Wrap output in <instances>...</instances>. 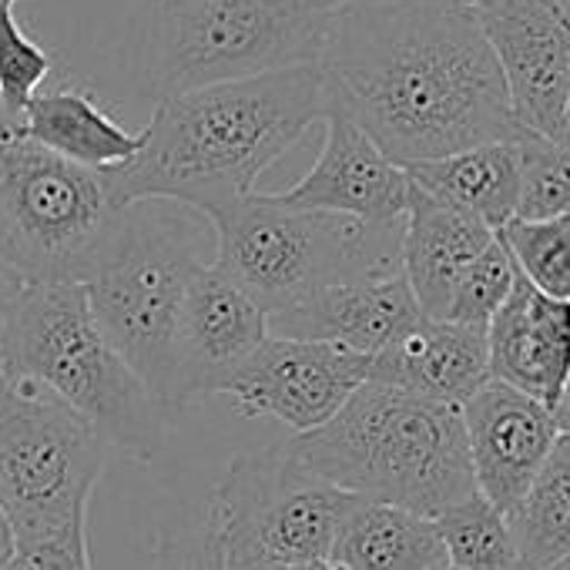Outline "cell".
<instances>
[{"instance_id":"1","label":"cell","mask_w":570,"mask_h":570,"mask_svg":"<svg viewBox=\"0 0 570 570\" xmlns=\"http://www.w3.org/2000/svg\"><path fill=\"white\" fill-rule=\"evenodd\" d=\"M320 71L330 115L366 131L400 168L520 131L490 41L460 0H370L340 11Z\"/></svg>"},{"instance_id":"2","label":"cell","mask_w":570,"mask_h":570,"mask_svg":"<svg viewBox=\"0 0 570 570\" xmlns=\"http://www.w3.org/2000/svg\"><path fill=\"white\" fill-rule=\"evenodd\" d=\"M326 115L320 65L161 95L141 151L101 178L115 208L175 202L208 218L252 195L258 175Z\"/></svg>"},{"instance_id":"3","label":"cell","mask_w":570,"mask_h":570,"mask_svg":"<svg viewBox=\"0 0 570 570\" xmlns=\"http://www.w3.org/2000/svg\"><path fill=\"white\" fill-rule=\"evenodd\" d=\"M285 446L330 487L426 520L476 493L460 406L380 383H363L326 426Z\"/></svg>"},{"instance_id":"4","label":"cell","mask_w":570,"mask_h":570,"mask_svg":"<svg viewBox=\"0 0 570 570\" xmlns=\"http://www.w3.org/2000/svg\"><path fill=\"white\" fill-rule=\"evenodd\" d=\"M212 258L215 232L202 212L135 202L111 215L81 278L98 326L168 416L185 293Z\"/></svg>"},{"instance_id":"5","label":"cell","mask_w":570,"mask_h":570,"mask_svg":"<svg viewBox=\"0 0 570 570\" xmlns=\"http://www.w3.org/2000/svg\"><path fill=\"white\" fill-rule=\"evenodd\" d=\"M0 376L31 383L111 450L151 463L168 436V413L98 326L85 285H28L0 336Z\"/></svg>"},{"instance_id":"6","label":"cell","mask_w":570,"mask_h":570,"mask_svg":"<svg viewBox=\"0 0 570 570\" xmlns=\"http://www.w3.org/2000/svg\"><path fill=\"white\" fill-rule=\"evenodd\" d=\"M212 265L278 316L313 293L363 275L400 272L403 222L366 225L346 215L303 212L275 195H245L208 215Z\"/></svg>"},{"instance_id":"7","label":"cell","mask_w":570,"mask_h":570,"mask_svg":"<svg viewBox=\"0 0 570 570\" xmlns=\"http://www.w3.org/2000/svg\"><path fill=\"white\" fill-rule=\"evenodd\" d=\"M353 500L313 476L285 443L238 453L215 480L195 547L212 570L326 563Z\"/></svg>"},{"instance_id":"8","label":"cell","mask_w":570,"mask_h":570,"mask_svg":"<svg viewBox=\"0 0 570 570\" xmlns=\"http://www.w3.org/2000/svg\"><path fill=\"white\" fill-rule=\"evenodd\" d=\"M333 18L313 0H158V88L316 68Z\"/></svg>"},{"instance_id":"9","label":"cell","mask_w":570,"mask_h":570,"mask_svg":"<svg viewBox=\"0 0 570 570\" xmlns=\"http://www.w3.org/2000/svg\"><path fill=\"white\" fill-rule=\"evenodd\" d=\"M115 212L101 175L58 158L0 115V258L24 285H81Z\"/></svg>"},{"instance_id":"10","label":"cell","mask_w":570,"mask_h":570,"mask_svg":"<svg viewBox=\"0 0 570 570\" xmlns=\"http://www.w3.org/2000/svg\"><path fill=\"white\" fill-rule=\"evenodd\" d=\"M111 446L51 393L0 376V503L18 543L88 520Z\"/></svg>"},{"instance_id":"11","label":"cell","mask_w":570,"mask_h":570,"mask_svg":"<svg viewBox=\"0 0 570 570\" xmlns=\"http://www.w3.org/2000/svg\"><path fill=\"white\" fill-rule=\"evenodd\" d=\"M473 14L500 65L517 128L540 138H563L570 0H480Z\"/></svg>"},{"instance_id":"12","label":"cell","mask_w":570,"mask_h":570,"mask_svg":"<svg viewBox=\"0 0 570 570\" xmlns=\"http://www.w3.org/2000/svg\"><path fill=\"white\" fill-rule=\"evenodd\" d=\"M370 356L333 343L268 336L222 390L242 416L278 420L293 436L326 426L370 380Z\"/></svg>"},{"instance_id":"13","label":"cell","mask_w":570,"mask_h":570,"mask_svg":"<svg viewBox=\"0 0 570 570\" xmlns=\"http://www.w3.org/2000/svg\"><path fill=\"white\" fill-rule=\"evenodd\" d=\"M265 340L268 313L208 262L188 285L175 333L171 413L222 393Z\"/></svg>"},{"instance_id":"14","label":"cell","mask_w":570,"mask_h":570,"mask_svg":"<svg viewBox=\"0 0 570 570\" xmlns=\"http://www.w3.org/2000/svg\"><path fill=\"white\" fill-rule=\"evenodd\" d=\"M460 413L473 487L500 513H510L560 440L553 413L497 380L480 386Z\"/></svg>"},{"instance_id":"15","label":"cell","mask_w":570,"mask_h":570,"mask_svg":"<svg viewBox=\"0 0 570 570\" xmlns=\"http://www.w3.org/2000/svg\"><path fill=\"white\" fill-rule=\"evenodd\" d=\"M410 191L413 181L406 168L390 161L353 121L330 115L316 165L275 198L303 212L346 215L366 225H396L406 218Z\"/></svg>"},{"instance_id":"16","label":"cell","mask_w":570,"mask_h":570,"mask_svg":"<svg viewBox=\"0 0 570 570\" xmlns=\"http://www.w3.org/2000/svg\"><path fill=\"white\" fill-rule=\"evenodd\" d=\"M420 320L423 313L400 268L390 275H363L326 285L299 306L268 316V336L333 343L373 360Z\"/></svg>"},{"instance_id":"17","label":"cell","mask_w":570,"mask_h":570,"mask_svg":"<svg viewBox=\"0 0 570 570\" xmlns=\"http://www.w3.org/2000/svg\"><path fill=\"white\" fill-rule=\"evenodd\" d=\"M490 380L553 413L570 383V303L550 299L517 272L510 296L487 326Z\"/></svg>"},{"instance_id":"18","label":"cell","mask_w":570,"mask_h":570,"mask_svg":"<svg viewBox=\"0 0 570 570\" xmlns=\"http://www.w3.org/2000/svg\"><path fill=\"white\" fill-rule=\"evenodd\" d=\"M366 383L463 406L480 386L490 383L487 333L423 316L393 346L373 356Z\"/></svg>"},{"instance_id":"19","label":"cell","mask_w":570,"mask_h":570,"mask_svg":"<svg viewBox=\"0 0 570 570\" xmlns=\"http://www.w3.org/2000/svg\"><path fill=\"white\" fill-rule=\"evenodd\" d=\"M493 238L497 232H490L480 218L450 208L413 185L403 218L400 268L426 320H443L453 285Z\"/></svg>"},{"instance_id":"20","label":"cell","mask_w":570,"mask_h":570,"mask_svg":"<svg viewBox=\"0 0 570 570\" xmlns=\"http://www.w3.org/2000/svg\"><path fill=\"white\" fill-rule=\"evenodd\" d=\"M18 128L41 148L95 175L125 168L145 145L141 131H128L88 88L75 81L45 88L24 108Z\"/></svg>"},{"instance_id":"21","label":"cell","mask_w":570,"mask_h":570,"mask_svg":"<svg viewBox=\"0 0 570 570\" xmlns=\"http://www.w3.org/2000/svg\"><path fill=\"white\" fill-rule=\"evenodd\" d=\"M330 560L343 570H440L446 553L436 523L403 507L353 500L340 520Z\"/></svg>"},{"instance_id":"22","label":"cell","mask_w":570,"mask_h":570,"mask_svg":"<svg viewBox=\"0 0 570 570\" xmlns=\"http://www.w3.org/2000/svg\"><path fill=\"white\" fill-rule=\"evenodd\" d=\"M410 181L473 218H480L490 232H500L517 218V148L513 141L476 145L446 158L406 165Z\"/></svg>"},{"instance_id":"23","label":"cell","mask_w":570,"mask_h":570,"mask_svg":"<svg viewBox=\"0 0 570 570\" xmlns=\"http://www.w3.org/2000/svg\"><path fill=\"white\" fill-rule=\"evenodd\" d=\"M520 570H547L570 557V443L557 440L550 460L507 513Z\"/></svg>"},{"instance_id":"24","label":"cell","mask_w":570,"mask_h":570,"mask_svg":"<svg viewBox=\"0 0 570 570\" xmlns=\"http://www.w3.org/2000/svg\"><path fill=\"white\" fill-rule=\"evenodd\" d=\"M436 533L453 570H520L507 513L480 493L453 503L436 520Z\"/></svg>"},{"instance_id":"25","label":"cell","mask_w":570,"mask_h":570,"mask_svg":"<svg viewBox=\"0 0 570 570\" xmlns=\"http://www.w3.org/2000/svg\"><path fill=\"white\" fill-rule=\"evenodd\" d=\"M517 218L570 215V141L517 131Z\"/></svg>"},{"instance_id":"26","label":"cell","mask_w":570,"mask_h":570,"mask_svg":"<svg viewBox=\"0 0 570 570\" xmlns=\"http://www.w3.org/2000/svg\"><path fill=\"white\" fill-rule=\"evenodd\" d=\"M497 238L537 293L570 303V215L543 222L513 218Z\"/></svg>"},{"instance_id":"27","label":"cell","mask_w":570,"mask_h":570,"mask_svg":"<svg viewBox=\"0 0 570 570\" xmlns=\"http://www.w3.org/2000/svg\"><path fill=\"white\" fill-rule=\"evenodd\" d=\"M18 0L0 4V115L21 121L24 108L55 75V58L14 18Z\"/></svg>"},{"instance_id":"28","label":"cell","mask_w":570,"mask_h":570,"mask_svg":"<svg viewBox=\"0 0 570 570\" xmlns=\"http://www.w3.org/2000/svg\"><path fill=\"white\" fill-rule=\"evenodd\" d=\"M513 278H517V265H513L510 252L503 248V242L493 238L480 252V258L453 285V296H450V306H446L443 320L487 333L490 320L497 316V309L510 296Z\"/></svg>"},{"instance_id":"29","label":"cell","mask_w":570,"mask_h":570,"mask_svg":"<svg viewBox=\"0 0 570 570\" xmlns=\"http://www.w3.org/2000/svg\"><path fill=\"white\" fill-rule=\"evenodd\" d=\"M8 570H95L88 553V520H78L41 540L18 543Z\"/></svg>"},{"instance_id":"30","label":"cell","mask_w":570,"mask_h":570,"mask_svg":"<svg viewBox=\"0 0 570 570\" xmlns=\"http://www.w3.org/2000/svg\"><path fill=\"white\" fill-rule=\"evenodd\" d=\"M161 570H212L198 547L195 537H171L161 547ZM265 570H326V563H309V567H265Z\"/></svg>"},{"instance_id":"31","label":"cell","mask_w":570,"mask_h":570,"mask_svg":"<svg viewBox=\"0 0 570 570\" xmlns=\"http://www.w3.org/2000/svg\"><path fill=\"white\" fill-rule=\"evenodd\" d=\"M24 289H28L24 278L4 258H0V336H4V323H8V316H11V309Z\"/></svg>"},{"instance_id":"32","label":"cell","mask_w":570,"mask_h":570,"mask_svg":"<svg viewBox=\"0 0 570 570\" xmlns=\"http://www.w3.org/2000/svg\"><path fill=\"white\" fill-rule=\"evenodd\" d=\"M14 550H18V533H14V527H11V517H8L4 503H0V570H8V567H11Z\"/></svg>"},{"instance_id":"33","label":"cell","mask_w":570,"mask_h":570,"mask_svg":"<svg viewBox=\"0 0 570 570\" xmlns=\"http://www.w3.org/2000/svg\"><path fill=\"white\" fill-rule=\"evenodd\" d=\"M553 423H557V436L570 443V383H567L560 403L553 406Z\"/></svg>"},{"instance_id":"34","label":"cell","mask_w":570,"mask_h":570,"mask_svg":"<svg viewBox=\"0 0 570 570\" xmlns=\"http://www.w3.org/2000/svg\"><path fill=\"white\" fill-rule=\"evenodd\" d=\"M316 8H323L326 14H340V11H350V8H360V4H370V0H313Z\"/></svg>"},{"instance_id":"35","label":"cell","mask_w":570,"mask_h":570,"mask_svg":"<svg viewBox=\"0 0 570 570\" xmlns=\"http://www.w3.org/2000/svg\"><path fill=\"white\" fill-rule=\"evenodd\" d=\"M563 141H570V88H567V105H563Z\"/></svg>"},{"instance_id":"36","label":"cell","mask_w":570,"mask_h":570,"mask_svg":"<svg viewBox=\"0 0 570 570\" xmlns=\"http://www.w3.org/2000/svg\"><path fill=\"white\" fill-rule=\"evenodd\" d=\"M547 570H570V557H563L560 563H553V567H547Z\"/></svg>"},{"instance_id":"37","label":"cell","mask_w":570,"mask_h":570,"mask_svg":"<svg viewBox=\"0 0 570 570\" xmlns=\"http://www.w3.org/2000/svg\"><path fill=\"white\" fill-rule=\"evenodd\" d=\"M460 4H470L473 8V4H480V0H460Z\"/></svg>"},{"instance_id":"38","label":"cell","mask_w":570,"mask_h":570,"mask_svg":"<svg viewBox=\"0 0 570 570\" xmlns=\"http://www.w3.org/2000/svg\"><path fill=\"white\" fill-rule=\"evenodd\" d=\"M440 570H453V567H440Z\"/></svg>"},{"instance_id":"39","label":"cell","mask_w":570,"mask_h":570,"mask_svg":"<svg viewBox=\"0 0 570 570\" xmlns=\"http://www.w3.org/2000/svg\"><path fill=\"white\" fill-rule=\"evenodd\" d=\"M0 4H4V0H0Z\"/></svg>"}]
</instances>
